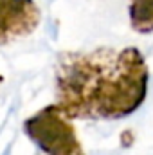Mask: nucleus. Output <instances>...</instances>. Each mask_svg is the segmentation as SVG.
Instances as JSON below:
<instances>
[{"label": "nucleus", "instance_id": "nucleus-4", "mask_svg": "<svg viewBox=\"0 0 153 155\" xmlns=\"http://www.w3.org/2000/svg\"><path fill=\"white\" fill-rule=\"evenodd\" d=\"M130 25L141 35L153 33V0H130Z\"/></svg>", "mask_w": 153, "mask_h": 155}, {"label": "nucleus", "instance_id": "nucleus-1", "mask_svg": "<svg viewBox=\"0 0 153 155\" xmlns=\"http://www.w3.org/2000/svg\"><path fill=\"white\" fill-rule=\"evenodd\" d=\"M148 81L137 47L61 52L54 67L56 105L70 119H122L142 107Z\"/></svg>", "mask_w": 153, "mask_h": 155}, {"label": "nucleus", "instance_id": "nucleus-5", "mask_svg": "<svg viewBox=\"0 0 153 155\" xmlns=\"http://www.w3.org/2000/svg\"><path fill=\"white\" fill-rule=\"evenodd\" d=\"M2 83H4V76H2V74H0V85H2Z\"/></svg>", "mask_w": 153, "mask_h": 155}, {"label": "nucleus", "instance_id": "nucleus-3", "mask_svg": "<svg viewBox=\"0 0 153 155\" xmlns=\"http://www.w3.org/2000/svg\"><path fill=\"white\" fill-rule=\"evenodd\" d=\"M40 20L41 13L34 0H0V45L29 36Z\"/></svg>", "mask_w": 153, "mask_h": 155}, {"label": "nucleus", "instance_id": "nucleus-2", "mask_svg": "<svg viewBox=\"0 0 153 155\" xmlns=\"http://www.w3.org/2000/svg\"><path fill=\"white\" fill-rule=\"evenodd\" d=\"M24 134L43 155H86L72 119L56 103L27 117Z\"/></svg>", "mask_w": 153, "mask_h": 155}]
</instances>
